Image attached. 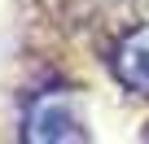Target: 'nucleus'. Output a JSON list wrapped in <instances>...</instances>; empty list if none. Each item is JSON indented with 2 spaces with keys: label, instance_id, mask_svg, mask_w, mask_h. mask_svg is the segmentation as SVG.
<instances>
[{
  "label": "nucleus",
  "instance_id": "obj_2",
  "mask_svg": "<svg viewBox=\"0 0 149 144\" xmlns=\"http://www.w3.org/2000/svg\"><path fill=\"white\" fill-rule=\"evenodd\" d=\"M114 79L132 92V96H149V22L132 26L118 48H114Z\"/></svg>",
  "mask_w": 149,
  "mask_h": 144
},
{
  "label": "nucleus",
  "instance_id": "obj_3",
  "mask_svg": "<svg viewBox=\"0 0 149 144\" xmlns=\"http://www.w3.org/2000/svg\"><path fill=\"white\" fill-rule=\"evenodd\" d=\"M145 140H149V131H145Z\"/></svg>",
  "mask_w": 149,
  "mask_h": 144
},
{
  "label": "nucleus",
  "instance_id": "obj_1",
  "mask_svg": "<svg viewBox=\"0 0 149 144\" xmlns=\"http://www.w3.org/2000/svg\"><path fill=\"white\" fill-rule=\"evenodd\" d=\"M22 140L31 144H79L88 140V118L66 92H44L22 114Z\"/></svg>",
  "mask_w": 149,
  "mask_h": 144
}]
</instances>
